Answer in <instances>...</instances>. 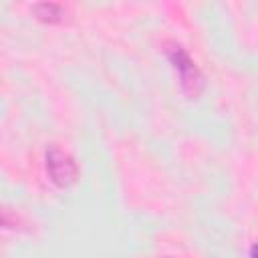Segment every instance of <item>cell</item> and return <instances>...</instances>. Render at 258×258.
<instances>
[{
	"mask_svg": "<svg viewBox=\"0 0 258 258\" xmlns=\"http://www.w3.org/2000/svg\"><path fill=\"white\" fill-rule=\"evenodd\" d=\"M46 169L50 173V179L56 183V185H69L77 179V165L75 161L62 153L60 149L52 147L48 153H46Z\"/></svg>",
	"mask_w": 258,
	"mask_h": 258,
	"instance_id": "6da1fadb",
	"label": "cell"
},
{
	"mask_svg": "<svg viewBox=\"0 0 258 258\" xmlns=\"http://www.w3.org/2000/svg\"><path fill=\"white\" fill-rule=\"evenodd\" d=\"M250 258H258V244H254L250 248Z\"/></svg>",
	"mask_w": 258,
	"mask_h": 258,
	"instance_id": "3957f363",
	"label": "cell"
},
{
	"mask_svg": "<svg viewBox=\"0 0 258 258\" xmlns=\"http://www.w3.org/2000/svg\"><path fill=\"white\" fill-rule=\"evenodd\" d=\"M171 56V62L175 64V69H177V73H179V77H181V83H183V87H191V91L196 93V87L194 85H200L202 83V77H200V73H198V69H196V64L189 60V56L183 52V48H173V52L169 54Z\"/></svg>",
	"mask_w": 258,
	"mask_h": 258,
	"instance_id": "7a4b0ae2",
	"label": "cell"
}]
</instances>
